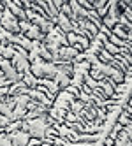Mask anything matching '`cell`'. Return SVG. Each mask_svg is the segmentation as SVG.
I'll return each instance as SVG.
<instances>
[{
	"label": "cell",
	"instance_id": "ba28073f",
	"mask_svg": "<svg viewBox=\"0 0 132 146\" xmlns=\"http://www.w3.org/2000/svg\"><path fill=\"white\" fill-rule=\"evenodd\" d=\"M118 23V18H111V16H104L102 18V27H106L107 30H113Z\"/></svg>",
	"mask_w": 132,
	"mask_h": 146
},
{
	"label": "cell",
	"instance_id": "7a4b0ae2",
	"mask_svg": "<svg viewBox=\"0 0 132 146\" xmlns=\"http://www.w3.org/2000/svg\"><path fill=\"white\" fill-rule=\"evenodd\" d=\"M11 65L14 67V70L18 72V74H27V72H30V62L27 60L25 55H19V53H14V56L11 58Z\"/></svg>",
	"mask_w": 132,
	"mask_h": 146
},
{
	"label": "cell",
	"instance_id": "8992f818",
	"mask_svg": "<svg viewBox=\"0 0 132 146\" xmlns=\"http://www.w3.org/2000/svg\"><path fill=\"white\" fill-rule=\"evenodd\" d=\"M14 56V48L11 44H7V46H0V58H4V60H9L11 62V58Z\"/></svg>",
	"mask_w": 132,
	"mask_h": 146
},
{
	"label": "cell",
	"instance_id": "277c9868",
	"mask_svg": "<svg viewBox=\"0 0 132 146\" xmlns=\"http://www.w3.org/2000/svg\"><path fill=\"white\" fill-rule=\"evenodd\" d=\"M4 5H5L7 11L18 19V21H21V19H27V18H25V11H23L21 7H19L18 2H4Z\"/></svg>",
	"mask_w": 132,
	"mask_h": 146
},
{
	"label": "cell",
	"instance_id": "3957f363",
	"mask_svg": "<svg viewBox=\"0 0 132 146\" xmlns=\"http://www.w3.org/2000/svg\"><path fill=\"white\" fill-rule=\"evenodd\" d=\"M9 135V141H11L13 146H28V141H30V135L23 130H18V132H13V134H7Z\"/></svg>",
	"mask_w": 132,
	"mask_h": 146
},
{
	"label": "cell",
	"instance_id": "6da1fadb",
	"mask_svg": "<svg viewBox=\"0 0 132 146\" xmlns=\"http://www.w3.org/2000/svg\"><path fill=\"white\" fill-rule=\"evenodd\" d=\"M30 72L37 78V79H55L56 76V65L53 62H42L40 58H37L35 62L30 64Z\"/></svg>",
	"mask_w": 132,
	"mask_h": 146
},
{
	"label": "cell",
	"instance_id": "30bf717a",
	"mask_svg": "<svg viewBox=\"0 0 132 146\" xmlns=\"http://www.w3.org/2000/svg\"><path fill=\"white\" fill-rule=\"evenodd\" d=\"M7 125H9V118H5V116L0 114V129H5Z\"/></svg>",
	"mask_w": 132,
	"mask_h": 146
},
{
	"label": "cell",
	"instance_id": "5b68a950",
	"mask_svg": "<svg viewBox=\"0 0 132 146\" xmlns=\"http://www.w3.org/2000/svg\"><path fill=\"white\" fill-rule=\"evenodd\" d=\"M37 81H39V79L32 74V72H27V74L21 76V83H23V85H25L28 90H34V88L37 86Z\"/></svg>",
	"mask_w": 132,
	"mask_h": 146
},
{
	"label": "cell",
	"instance_id": "9c48e42d",
	"mask_svg": "<svg viewBox=\"0 0 132 146\" xmlns=\"http://www.w3.org/2000/svg\"><path fill=\"white\" fill-rule=\"evenodd\" d=\"M102 49L106 51V53H109L111 56H116V55H120V48H116V46H113V44H111L109 42V40H107V42L102 46Z\"/></svg>",
	"mask_w": 132,
	"mask_h": 146
},
{
	"label": "cell",
	"instance_id": "52a82bcc",
	"mask_svg": "<svg viewBox=\"0 0 132 146\" xmlns=\"http://www.w3.org/2000/svg\"><path fill=\"white\" fill-rule=\"evenodd\" d=\"M116 123H118V125H121V127H127V125H130V113H129V111H125V109H121Z\"/></svg>",
	"mask_w": 132,
	"mask_h": 146
}]
</instances>
